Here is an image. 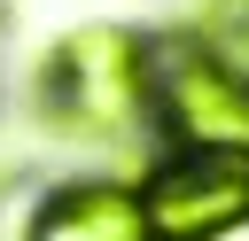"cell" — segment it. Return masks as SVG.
<instances>
[{"mask_svg":"<svg viewBox=\"0 0 249 241\" xmlns=\"http://www.w3.org/2000/svg\"><path fill=\"white\" fill-rule=\"evenodd\" d=\"M148 124L171 148H226L249 155V70L218 54L202 31L156 47V86H148Z\"/></svg>","mask_w":249,"mask_h":241,"instance_id":"2","label":"cell"},{"mask_svg":"<svg viewBox=\"0 0 249 241\" xmlns=\"http://www.w3.org/2000/svg\"><path fill=\"white\" fill-rule=\"evenodd\" d=\"M148 86H156V47L132 23H86L47 47L39 62V117L54 140L101 148L148 124Z\"/></svg>","mask_w":249,"mask_h":241,"instance_id":"1","label":"cell"},{"mask_svg":"<svg viewBox=\"0 0 249 241\" xmlns=\"http://www.w3.org/2000/svg\"><path fill=\"white\" fill-rule=\"evenodd\" d=\"M202 39L249 70V0H210V16H202Z\"/></svg>","mask_w":249,"mask_h":241,"instance_id":"5","label":"cell"},{"mask_svg":"<svg viewBox=\"0 0 249 241\" xmlns=\"http://www.w3.org/2000/svg\"><path fill=\"white\" fill-rule=\"evenodd\" d=\"M0 187H8V155H0Z\"/></svg>","mask_w":249,"mask_h":241,"instance_id":"6","label":"cell"},{"mask_svg":"<svg viewBox=\"0 0 249 241\" xmlns=\"http://www.w3.org/2000/svg\"><path fill=\"white\" fill-rule=\"evenodd\" d=\"M23 241H148L140 187L132 179H70L31 210Z\"/></svg>","mask_w":249,"mask_h":241,"instance_id":"4","label":"cell"},{"mask_svg":"<svg viewBox=\"0 0 249 241\" xmlns=\"http://www.w3.org/2000/svg\"><path fill=\"white\" fill-rule=\"evenodd\" d=\"M132 187L148 210V241H226L233 225H249V155L171 148Z\"/></svg>","mask_w":249,"mask_h":241,"instance_id":"3","label":"cell"}]
</instances>
